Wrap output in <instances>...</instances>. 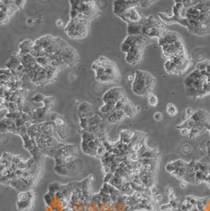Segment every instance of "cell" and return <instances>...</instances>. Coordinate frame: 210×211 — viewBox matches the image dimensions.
I'll list each match as a JSON object with an SVG mask.
<instances>
[{"label": "cell", "mask_w": 210, "mask_h": 211, "mask_svg": "<svg viewBox=\"0 0 210 211\" xmlns=\"http://www.w3.org/2000/svg\"><path fill=\"white\" fill-rule=\"evenodd\" d=\"M56 25H57V26H58V27H62L63 22L61 20H58L56 22Z\"/></svg>", "instance_id": "d590c367"}, {"label": "cell", "mask_w": 210, "mask_h": 211, "mask_svg": "<svg viewBox=\"0 0 210 211\" xmlns=\"http://www.w3.org/2000/svg\"><path fill=\"white\" fill-rule=\"evenodd\" d=\"M90 21L91 19L84 14L78 13L76 17L70 19L64 28V32L72 39L80 40L84 38L89 31Z\"/></svg>", "instance_id": "3957f363"}, {"label": "cell", "mask_w": 210, "mask_h": 211, "mask_svg": "<svg viewBox=\"0 0 210 211\" xmlns=\"http://www.w3.org/2000/svg\"><path fill=\"white\" fill-rule=\"evenodd\" d=\"M126 96L127 95H126L124 90L122 88L115 87V88H110V89L108 90L107 92H105L103 96V101L104 104L115 106L118 100L121 99V98Z\"/></svg>", "instance_id": "ba28073f"}, {"label": "cell", "mask_w": 210, "mask_h": 211, "mask_svg": "<svg viewBox=\"0 0 210 211\" xmlns=\"http://www.w3.org/2000/svg\"><path fill=\"white\" fill-rule=\"evenodd\" d=\"M166 191H167V193L169 194V195L170 194H172V193H173V189H172L171 187H168L167 189H166Z\"/></svg>", "instance_id": "e575fe53"}, {"label": "cell", "mask_w": 210, "mask_h": 211, "mask_svg": "<svg viewBox=\"0 0 210 211\" xmlns=\"http://www.w3.org/2000/svg\"><path fill=\"white\" fill-rule=\"evenodd\" d=\"M95 2L94 1H81V0L69 1L70 7H71L70 19L76 17L78 13L84 14L91 20L96 16H98L101 12Z\"/></svg>", "instance_id": "277c9868"}, {"label": "cell", "mask_w": 210, "mask_h": 211, "mask_svg": "<svg viewBox=\"0 0 210 211\" xmlns=\"http://www.w3.org/2000/svg\"><path fill=\"white\" fill-rule=\"evenodd\" d=\"M166 170H167L169 173H173L176 170V167H175V164H174V162L172 161V162H170L169 163V164H167V165H166Z\"/></svg>", "instance_id": "4316f807"}, {"label": "cell", "mask_w": 210, "mask_h": 211, "mask_svg": "<svg viewBox=\"0 0 210 211\" xmlns=\"http://www.w3.org/2000/svg\"><path fill=\"white\" fill-rule=\"evenodd\" d=\"M154 1H148V0H145V1H139V7H141V8H146V7H150L151 4L154 2Z\"/></svg>", "instance_id": "83f0119b"}, {"label": "cell", "mask_w": 210, "mask_h": 211, "mask_svg": "<svg viewBox=\"0 0 210 211\" xmlns=\"http://www.w3.org/2000/svg\"><path fill=\"white\" fill-rule=\"evenodd\" d=\"M126 117L125 113L122 110H116L112 112L108 117L106 122H108L110 124H117L120 122H121L123 119Z\"/></svg>", "instance_id": "e0dca14e"}, {"label": "cell", "mask_w": 210, "mask_h": 211, "mask_svg": "<svg viewBox=\"0 0 210 211\" xmlns=\"http://www.w3.org/2000/svg\"><path fill=\"white\" fill-rule=\"evenodd\" d=\"M128 101V99H127V96L124 97V98H121V99L118 100L117 102V103L115 104V110H122L123 111V109H124V106H125L126 103Z\"/></svg>", "instance_id": "cb8c5ba5"}, {"label": "cell", "mask_w": 210, "mask_h": 211, "mask_svg": "<svg viewBox=\"0 0 210 211\" xmlns=\"http://www.w3.org/2000/svg\"><path fill=\"white\" fill-rule=\"evenodd\" d=\"M140 111V107H136L131 102L127 101L123 109V112L125 113L126 117H134Z\"/></svg>", "instance_id": "2e32d148"}, {"label": "cell", "mask_w": 210, "mask_h": 211, "mask_svg": "<svg viewBox=\"0 0 210 211\" xmlns=\"http://www.w3.org/2000/svg\"><path fill=\"white\" fill-rule=\"evenodd\" d=\"M115 110V106L109 104H103L101 107H99L98 111L103 114H110L112 112Z\"/></svg>", "instance_id": "44dd1931"}, {"label": "cell", "mask_w": 210, "mask_h": 211, "mask_svg": "<svg viewBox=\"0 0 210 211\" xmlns=\"http://www.w3.org/2000/svg\"><path fill=\"white\" fill-rule=\"evenodd\" d=\"M193 112H194V111L193 110V109L190 108V107H188V108L186 109V116L188 117H190L191 116L192 114H193Z\"/></svg>", "instance_id": "1f68e13d"}, {"label": "cell", "mask_w": 210, "mask_h": 211, "mask_svg": "<svg viewBox=\"0 0 210 211\" xmlns=\"http://www.w3.org/2000/svg\"><path fill=\"white\" fill-rule=\"evenodd\" d=\"M165 70L170 74H178V66L170 60H165L164 64Z\"/></svg>", "instance_id": "d6986e66"}, {"label": "cell", "mask_w": 210, "mask_h": 211, "mask_svg": "<svg viewBox=\"0 0 210 211\" xmlns=\"http://www.w3.org/2000/svg\"><path fill=\"white\" fill-rule=\"evenodd\" d=\"M25 3V1H14V5L17 7V9H20V10L23 9Z\"/></svg>", "instance_id": "f546056e"}, {"label": "cell", "mask_w": 210, "mask_h": 211, "mask_svg": "<svg viewBox=\"0 0 210 211\" xmlns=\"http://www.w3.org/2000/svg\"><path fill=\"white\" fill-rule=\"evenodd\" d=\"M139 1L135 0H117L112 4V10L116 16L120 17L124 12L131 7H138Z\"/></svg>", "instance_id": "9c48e42d"}, {"label": "cell", "mask_w": 210, "mask_h": 211, "mask_svg": "<svg viewBox=\"0 0 210 211\" xmlns=\"http://www.w3.org/2000/svg\"><path fill=\"white\" fill-rule=\"evenodd\" d=\"M181 40L179 34L175 32H170V31H166L162 36L158 40V43L160 47H163L165 45L169 44L173 42L177 41V40Z\"/></svg>", "instance_id": "4fadbf2b"}, {"label": "cell", "mask_w": 210, "mask_h": 211, "mask_svg": "<svg viewBox=\"0 0 210 211\" xmlns=\"http://www.w3.org/2000/svg\"><path fill=\"white\" fill-rule=\"evenodd\" d=\"M119 17L127 24L140 22L142 20V16L139 13V10H137V7L129 8L122 15H121Z\"/></svg>", "instance_id": "8fae6325"}, {"label": "cell", "mask_w": 210, "mask_h": 211, "mask_svg": "<svg viewBox=\"0 0 210 211\" xmlns=\"http://www.w3.org/2000/svg\"><path fill=\"white\" fill-rule=\"evenodd\" d=\"M187 185H188V183L187 181H184V180H183L180 184L181 188H186L187 187Z\"/></svg>", "instance_id": "d6a6232c"}, {"label": "cell", "mask_w": 210, "mask_h": 211, "mask_svg": "<svg viewBox=\"0 0 210 211\" xmlns=\"http://www.w3.org/2000/svg\"><path fill=\"white\" fill-rule=\"evenodd\" d=\"M127 36H138L142 34V20L140 22L127 24Z\"/></svg>", "instance_id": "9a60e30c"}, {"label": "cell", "mask_w": 210, "mask_h": 211, "mask_svg": "<svg viewBox=\"0 0 210 211\" xmlns=\"http://www.w3.org/2000/svg\"><path fill=\"white\" fill-rule=\"evenodd\" d=\"M166 32L165 26L161 22L156 20L153 15L144 18L142 21V36L149 39L157 38L162 36L163 34Z\"/></svg>", "instance_id": "5b68a950"}, {"label": "cell", "mask_w": 210, "mask_h": 211, "mask_svg": "<svg viewBox=\"0 0 210 211\" xmlns=\"http://www.w3.org/2000/svg\"><path fill=\"white\" fill-rule=\"evenodd\" d=\"M133 211H140V210H139V209H135V210H133Z\"/></svg>", "instance_id": "8d00e7d4"}, {"label": "cell", "mask_w": 210, "mask_h": 211, "mask_svg": "<svg viewBox=\"0 0 210 211\" xmlns=\"http://www.w3.org/2000/svg\"><path fill=\"white\" fill-rule=\"evenodd\" d=\"M189 133H190V129L188 128H181L180 129V134L182 136H184V137L189 136Z\"/></svg>", "instance_id": "4dcf8cb0"}, {"label": "cell", "mask_w": 210, "mask_h": 211, "mask_svg": "<svg viewBox=\"0 0 210 211\" xmlns=\"http://www.w3.org/2000/svg\"><path fill=\"white\" fill-rule=\"evenodd\" d=\"M150 40L149 38L142 35L127 36L121 45V50L124 53L127 54L132 49L137 47H145L146 43Z\"/></svg>", "instance_id": "8992f818"}, {"label": "cell", "mask_w": 210, "mask_h": 211, "mask_svg": "<svg viewBox=\"0 0 210 211\" xmlns=\"http://www.w3.org/2000/svg\"><path fill=\"white\" fill-rule=\"evenodd\" d=\"M162 199H163L162 194H157V195H156V200H157V202H160L162 200Z\"/></svg>", "instance_id": "836d02e7"}, {"label": "cell", "mask_w": 210, "mask_h": 211, "mask_svg": "<svg viewBox=\"0 0 210 211\" xmlns=\"http://www.w3.org/2000/svg\"><path fill=\"white\" fill-rule=\"evenodd\" d=\"M34 43L30 40H25L19 44V56L22 57L25 55L31 54L33 50Z\"/></svg>", "instance_id": "5bb4252c"}, {"label": "cell", "mask_w": 210, "mask_h": 211, "mask_svg": "<svg viewBox=\"0 0 210 211\" xmlns=\"http://www.w3.org/2000/svg\"><path fill=\"white\" fill-rule=\"evenodd\" d=\"M21 65V58L19 55H13L11 58L9 59L8 62L6 64V66L11 71H16L17 69L18 68L20 65Z\"/></svg>", "instance_id": "ac0fdd59"}, {"label": "cell", "mask_w": 210, "mask_h": 211, "mask_svg": "<svg viewBox=\"0 0 210 211\" xmlns=\"http://www.w3.org/2000/svg\"><path fill=\"white\" fill-rule=\"evenodd\" d=\"M156 80L150 73L142 70H136L131 90L139 96H145L152 93Z\"/></svg>", "instance_id": "7a4b0ae2"}, {"label": "cell", "mask_w": 210, "mask_h": 211, "mask_svg": "<svg viewBox=\"0 0 210 211\" xmlns=\"http://www.w3.org/2000/svg\"><path fill=\"white\" fill-rule=\"evenodd\" d=\"M46 98V97L42 94H36V95H34L33 98H31V101L35 102V103H43Z\"/></svg>", "instance_id": "484cf974"}, {"label": "cell", "mask_w": 210, "mask_h": 211, "mask_svg": "<svg viewBox=\"0 0 210 211\" xmlns=\"http://www.w3.org/2000/svg\"><path fill=\"white\" fill-rule=\"evenodd\" d=\"M91 67L95 73V79L100 83H115L121 80V75L117 65L106 57H100L96 59Z\"/></svg>", "instance_id": "6da1fadb"}, {"label": "cell", "mask_w": 210, "mask_h": 211, "mask_svg": "<svg viewBox=\"0 0 210 211\" xmlns=\"http://www.w3.org/2000/svg\"><path fill=\"white\" fill-rule=\"evenodd\" d=\"M206 181V175L202 171H198L195 173V183L198 184L200 182Z\"/></svg>", "instance_id": "d4e9b609"}, {"label": "cell", "mask_w": 210, "mask_h": 211, "mask_svg": "<svg viewBox=\"0 0 210 211\" xmlns=\"http://www.w3.org/2000/svg\"><path fill=\"white\" fill-rule=\"evenodd\" d=\"M166 111L170 117H175L178 113V109L173 103H169L166 107Z\"/></svg>", "instance_id": "7402d4cb"}, {"label": "cell", "mask_w": 210, "mask_h": 211, "mask_svg": "<svg viewBox=\"0 0 210 211\" xmlns=\"http://www.w3.org/2000/svg\"><path fill=\"white\" fill-rule=\"evenodd\" d=\"M133 135H134V133L124 130V131H122L121 132V142H122L124 144L128 145L129 143H131Z\"/></svg>", "instance_id": "ffe728a7"}, {"label": "cell", "mask_w": 210, "mask_h": 211, "mask_svg": "<svg viewBox=\"0 0 210 211\" xmlns=\"http://www.w3.org/2000/svg\"><path fill=\"white\" fill-rule=\"evenodd\" d=\"M77 113L79 118H90L96 114L94 110H93L92 105L91 103H88V102H83V103H81L79 105Z\"/></svg>", "instance_id": "7c38bea8"}, {"label": "cell", "mask_w": 210, "mask_h": 211, "mask_svg": "<svg viewBox=\"0 0 210 211\" xmlns=\"http://www.w3.org/2000/svg\"><path fill=\"white\" fill-rule=\"evenodd\" d=\"M154 118L156 122H160L163 119V115L160 112H156L154 114Z\"/></svg>", "instance_id": "f1b7e54d"}, {"label": "cell", "mask_w": 210, "mask_h": 211, "mask_svg": "<svg viewBox=\"0 0 210 211\" xmlns=\"http://www.w3.org/2000/svg\"><path fill=\"white\" fill-rule=\"evenodd\" d=\"M147 103L150 107H157V104H158V98L154 94H150L147 95Z\"/></svg>", "instance_id": "603a6c76"}, {"label": "cell", "mask_w": 210, "mask_h": 211, "mask_svg": "<svg viewBox=\"0 0 210 211\" xmlns=\"http://www.w3.org/2000/svg\"><path fill=\"white\" fill-rule=\"evenodd\" d=\"M58 57L61 60L64 68L74 66L79 62V56L77 52L69 46L63 49L60 55H58Z\"/></svg>", "instance_id": "52a82bcc"}, {"label": "cell", "mask_w": 210, "mask_h": 211, "mask_svg": "<svg viewBox=\"0 0 210 211\" xmlns=\"http://www.w3.org/2000/svg\"><path fill=\"white\" fill-rule=\"evenodd\" d=\"M144 47H137L125 55V61L130 65H136L141 62L143 58Z\"/></svg>", "instance_id": "30bf717a"}]
</instances>
